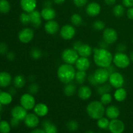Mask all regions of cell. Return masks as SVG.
<instances>
[{"mask_svg":"<svg viewBox=\"0 0 133 133\" xmlns=\"http://www.w3.org/2000/svg\"><path fill=\"white\" fill-rule=\"evenodd\" d=\"M126 50H127V46H126L125 44H123V43H120V44H118V45L116 46L117 52L125 53Z\"/></svg>","mask_w":133,"mask_h":133,"instance_id":"bcb514c9","label":"cell"},{"mask_svg":"<svg viewBox=\"0 0 133 133\" xmlns=\"http://www.w3.org/2000/svg\"><path fill=\"white\" fill-rule=\"evenodd\" d=\"M13 84L16 88H23L25 87L26 83V79L24 75H17L13 79Z\"/></svg>","mask_w":133,"mask_h":133,"instance_id":"83f0119b","label":"cell"},{"mask_svg":"<svg viewBox=\"0 0 133 133\" xmlns=\"http://www.w3.org/2000/svg\"><path fill=\"white\" fill-rule=\"evenodd\" d=\"M129 58H130V59H131V61H132V62H133V51L130 53Z\"/></svg>","mask_w":133,"mask_h":133,"instance_id":"6125c7cd","label":"cell"},{"mask_svg":"<svg viewBox=\"0 0 133 133\" xmlns=\"http://www.w3.org/2000/svg\"><path fill=\"white\" fill-rule=\"evenodd\" d=\"M127 16L129 19L133 20V7L129 8L127 11Z\"/></svg>","mask_w":133,"mask_h":133,"instance_id":"f5cc1de1","label":"cell"},{"mask_svg":"<svg viewBox=\"0 0 133 133\" xmlns=\"http://www.w3.org/2000/svg\"><path fill=\"white\" fill-rule=\"evenodd\" d=\"M53 1L57 5H61V4L64 3L66 0H53Z\"/></svg>","mask_w":133,"mask_h":133,"instance_id":"94428289","label":"cell"},{"mask_svg":"<svg viewBox=\"0 0 133 133\" xmlns=\"http://www.w3.org/2000/svg\"><path fill=\"white\" fill-rule=\"evenodd\" d=\"M118 38V32L114 29L109 27L105 28L103 32V40L108 44H113L117 41Z\"/></svg>","mask_w":133,"mask_h":133,"instance_id":"30bf717a","label":"cell"},{"mask_svg":"<svg viewBox=\"0 0 133 133\" xmlns=\"http://www.w3.org/2000/svg\"><path fill=\"white\" fill-rule=\"evenodd\" d=\"M35 36V32L32 29L25 27L21 30L18 35V39L23 44H28L31 42Z\"/></svg>","mask_w":133,"mask_h":133,"instance_id":"8fae6325","label":"cell"},{"mask_svg":"<svg viewBox=\"0 0 133 133\" xmlns=\"http://www.w3.org/2000/svg\"><path fill=\"white\" fill-rule=\"evenodd\" d=\"M66 126H67V128L68 129L69 131L74 132V131H77L79 128V123L76 121L71 120L67 123Z\"/></svg>","mask_w":133,"mask_h":133,"instance_id":"7bdbcfd3","label":"cell"},{"mask_svg":"<svg viewBox=\"0 0 133 133\" xmlns=\"http://www.w3.org/2000/svg\"><path fill=\"white\" fill-rule=\"evenodd\" d=\"M94 76L98 85H101L105 84L109 81L110 74L107 68H98L94 73Z\"/></svg>","mask_w":133,"mask_h":133,"instance_id":"ba28073f","label":"cell"},{"mask_svg":"<svg viewBox=\"0 0 133 133\" xmlns=\"http://www.w3.org/2000/svg\"><path fill=\"white\" fill-rule=\"evenodd\" d=\"M10 10V4L7 0H0V12L6 14Z\"/></svg>","mask_w":133,"mask_h":133,"instance_id":"e575fe53","label":"cell"},{"mask_svg":"<svg viewBox=\"0 0 133 133\" xmlns=\"http://www.w3.org/2000/svg\"><path fill=\"white\" fill-rule=\"evenodd\" d=\"M112 12L116 17H118V18L122 17L125 14L124 6L123 5H120V4L116 5L113 7Z\"/></svg>","mask_w":133,"mask_h":133,"instance_id":"d6a6232c","label":"cell"},{"mask_svg":"<svg viewBox=\"0 0 133 133\" xmlns=\"http://www.w3.org/2000/svg\"><path fill=\"white\" fill-rule=\"evenodd\" d=\"M122 5L127 8L133 7V0H122Z\"/></svg>","mask_w":133,"mask_h":133,"instance_id":"c3c4849f","label":"cell"},{"mask_svg":"<svg viewBox=\"0 0 133 133\" xmlns=\"http://www.w3.org/2000/svg\"><path fill=\"white\" fill-rule=\"evenodd\" d=\"M76 91V85L73 83L65 84L64 88V94H65V96H68V97H71L75 94Z\"/></svg>","mask_w":133,"mask_h":133,"instance_id":"f546056e","label":"cell"},{"mask_svg":"<svg viewBox=\"0 0 133 133\" xmlns=\"http://www.w3.org/2000/svg\"><path fill=\"white\" fill-rule=\"evenodd\" d=\"M107 69L108 71H109V74H112V73L116 71V66H114V64H112L110 66H109L108 68H107Z\"/></svg>","mask_w":133,"mask_h":133,"instance_id":"11a10c76","label":"cell"},{"mask_svg":"<svg viewBox=\"0 0 133 133\" xmlns=\"http://www.w3.org/2000/svg\"><path fill=\"white\" fill-rule=\"evenodd\" d=\"M109 123H110V121L109 120V118H105V117H102V118H99V119H97V126L101 129H109Z\"/></svg>","mask_w":133,"mask_h":133,"instance_id":"d590c367","label":"cell"},{"mask_svg":"<svg viewBox=\"0 0 133 133\" xmlns=\"http://www.w3.org/2000/svg\"><path fill=\"white\" fill-rule=\"evenodd\" d=\"M20 105L27 110H32L36 105V99L33 95L29 93L23 94L19 99Z\"/></svg>","mask_w":133,"mask_h":133,"instance_id":"8992f818","label":"cell"},{"mask_svg":"<svg viewBox=\"0 0 133 133\" xmlns=\"http://www.w3.org/2000/svg\"><path fill=\"white\" fill-rule=\"evenodd\" d=\"M112 90V86L110 84H101L99 87H97V92L99 95L101 96V95L104 94L106 93H109Z\"/></svg>","mask_w":133,"mask_h":133,"instance_id":"836d02e7","label":"cell"},{"mask_svg":"<svg viewBox=\"0 0 133 133\" xmlns=\"http://www.w3.org/2000/svg\"><path fill=\"white\" fill-rule=\"evenodd\" d=\"M87 79H88V83H89L92 86L97 87V86L98 85L97 83L96 82V79H95L94 76V74H91V75H88V77H87Z\"/></svg>","mask_w":133,"mask_h":133,"instance_id":"7dc6e473","label":"cell"},{"mask_svg":"<svg viewBox=\"0 0 133 133\" xmlns=\"http://www.w3.org/2000/svg\"><path fill=\"white\" fill-rule=\"evenodd\" d=\"M76 35L75 27L71 24H65L60 29V36L65 40H70L74 38Z\"/></svg>","mask_w":133,"mask_h":133,"instance_id":"52a82bcc","label":"cell"},{"mask_svg":"<svg viewBox=\"0 0 133 133\" xmlns=\"http://www.w3.org/2000/svg\"><path fill=\"white\" fill-rule=\"evenodd\" d=\"M92 27L96 31H102L105 29V23L103 21L96 20L92 24Z\"/></svg>","mask_w":133,"mask_h":133,"instance_id":"60d3db41","label":"cell"},{"mask_svg":"<svg viewBox=\"0 0 133 133\" xmlns=\"http://www.w3.org/2000/svg\"><path fill=\"white\" fill-rule=\"evenodd\" d=\"M85 133H94V132L93 131H91V130H89V131H87Z\"/></svg>","mask_w":133,"mask_h":133,"instance_id":"e7e4bbea","label":"cell"},{"mask_svg":"<svg viewBox=\"0 0 133 133\" xmlns=\"http://www.w3.org/2000/svg\"><path fill=\"white\" fill-rule=\"evenodd\" d=\"M132 44H133V40H132Z\"/></svg>","mask_w":133,"mask_h":133,"instance_id":"003e7915","label":"cell"},{"mask_svg":"<svg viewBox=\"0 0 133 133\" xmlns=\"http://www.w3.org/2000/svg\"><path fill=\"white\" fill-rule=\"evenodd\" d=\"M76 70L73 65L64 63L60 65L57 69V75L61 82L66 84L72 83L75 80Z\"/></svg>","mask_w":133,"mask_h":133,"instance_id":"7a4b0ae2","label":"cell"},{"mask_svg":"<svg viewBox=\"0 0 133 133\" xmlns=\"http://www.w3.org/2000/svg\"><path fill=\"white\" fill-rule=\"evenodd\" d=\"M83 43L81 41H76L75 42H74V44H73V49H75V51H77L78 49L80 48V47L83 45Z\"/></svg>","mask_w":133,"mask_h":133,"instance_id":"f907efd6","label":"cell"},{"mask_svg":"<svg viewBox=\"0 0 133 133\" xmlns=\"http://www.w3.org/2000/svg\"><path fill=\"white\" fill-rule=\"evenodd\" d=\"M90 61L87 57H79L75 64V68L79 71H86L90 67Z\"/></svg>","mask_w":133,"mask_h":133,"instance_id":"ac0fdd59","label":"cell"},{"mask_svg":"<svg viewBox=\"0 0 133 133\" xmlns=\"http://www.w3.org/2000/svg\"><path fill=\"white\" fill-rule=\"evenodd\" d=\"M42 127L46 133H57V127L49 120H44L42 122Z\"/></svg>","mask_w":133,"mask_h":133,"instance_id":"f1b7e54d","label":"cell"},{"mask_svg":"<svg viewBox=\"0 0 133 133\" xmlns=\"http://www.w3.org/2000/svg\"><path fill=\"white\" fill-rule=\"evenodd\" d=\"M70 21H71V25H73L74 27H79L81 25L83 22V19L81 16L77 13H75L71 16Z\"/></svg>","mask_w":133,"mask_h":133,"instance_id":"1f68e13d","label":"cell"},{"mask_svg":"<svg viewBox=\"0 0 133 133\" xmlns=\"http://www.w3.org/2000/svg\"><path fill=\"white\" fill-rule=\"evenodd\" d=\"M113 97L110 93H106L101 95L100 97V101L104 105H109L112 103Z\"/></svg>","mask_w":133,"mask_h":133,"instance_id":"8d00e7d4","label":"cell"},{"mask_svg":"<svg viewBox=\"0 0 133 133\" xmlns=\"http://www.w3.org/2000/svg\"><path fill=\"white\" fill-rule=\"evenodd\" d=\"M34 113L36 114L38 117H44L49 112V108L43 103H39L36 104L33 109Z\"/></svg>","mask_w":133,"mask_h":133,"instance_id":"603a6c76","label":"cell"},{"mask_svg":"<svg viewBox=\"0 0 133 133\" xmlns=\"http://www.w3.org/2000/svg\"><path fill=\"white\" fill-rule=\"evenodd\" d=\"M3 110V105L0 103V112Z\"/></svg>","mask_w":133,"mask_h":133,"instance_id":"be15d7a7","label":"cell"},{"mask_svg":"<svg viewBox=\"0 0 133 133\" xmlns=\"http://www.w3.org/2000/svg\"><path fill=\"white\" fill-rule=\"evenodd\" d=\"M19 5L23 12L30 13L36 10L37 6L36 0H20Z\"/></svg>","mask_w":133,"mask_h":133,"instance_id":"2e32d148","label":"cell"},{"mask_svg":"<svg viewBox=\"0 0 133 133\" xmlns=\"http://www.w3.org/2000/svg\"><path fill=\"white\" fill-rule=\"evenodd\" d=\"M41 16L42 19L47 22L54 19L57 16V12L52 7H44L41 11Z\"/></svg>","mask_w":133,"mask_h":133,"instance_id":"7402d4cb","label":"cell"},{"mask_svg":"<svg viewBox=\"0 0 133 133\" xmlns=\"http://www.w3.org/2000/svg\"><path fill=\"white\" fill-rule=\"evenodd\" d=\"M74 4L77 7H83L88 3V0H73Z\"/></svg>","mask_w":133,"mask_h":133,"instance_id":"ee69618b","label":"cell"},{"mask_svg":"<svg viewBox=\"0 0 133 133\" xmlns=\"http://www.w3.org/2000/svg\"><path fill=\"white\" fill-rule=\"evenodd\" d=\"M31 133H46L45 132L44 129H36L33 130Z\"/></svg>","mask_w":133,"mask_h":133,"instance_id":"6f0895ef","label":"cell"},{"mask_svg":"<svg viewBox=\"0 0 133 133\" xmlns=\"http://www.w3.org/2000/svg\"><path fill=\"white\" fill-rule=\"evenodd\" d=\"M9 92L12 96H14V95H15L16 93V88H15V87H12V88H10V89H9Z\"/></svg>","mask_w":133,"mask_h":133,"instance_id":"680465c9","label":"cell"},{"mask_svg":"<svg viewBox=\"0 0 133 133\" xmlns=\"http://www.w3.org/2000/svg\"><path fill=\"white\" fill-rule=\"evenodd\" d=\"M99 48H102V49H108V48H109V44H108L106 42H105L103 40L102 41L100 42L99 44Z\"/></svg>","mask_w":133,"mask_h":133,"instance_id":"db71d44e","label":"cell"},{"mask_svg":"<svg viewBox=\"0 0 133 133\" xmlns=\"http://www.w3.org/2000/svg\"><path fill=\"white\" fill-rule=\"evenodd\" d=\"M24 123L27 127L31 129L36 128L40 123L39 117L35 113H29L24 119Z\"/></svg>","mask_w":133,"mask_h":133,"instance_id":"5bb4252c","label":"cell"},{"mask_svg":"<svg viewBox=\"0 0 133 133\" xmlns=\"http://www.w3.org/2000/svg\"><path fill=\"white\" fill-rule=\"evenodd\" d=\"M27 114H28L27 110L24 109L22 105H17L14 107L11 110L12 117L19 121L24 120Z\"/></svg>","mask_w":133,"mask_h":133,"instance_id":"4fadbf2b","label":"cell"},{"mask_svg":"<svg viewBox=\"0 0 133 133\" xmlns=\"http://www.w3.org/2000/svg\"><path fill=\"white\" fill-rule=\"evenodd\" d=\"M105 4L109 6H112L116 2V0H104Z\"/></svg>","mask_w":133,"mask_h":133,"instance_id":"9f6ffc18","label":"cell"},{"mask_svg":"<svg viewBox=\"0 0 133 133\" xmlns=\"http://www.w3.org/2000/svg\"><path fill=\"white\" fill-rule=\"evenodd\" d=\"M127 92L123 87L117 88L114 93V98L116 101L118 102H122L127 98Z\"/></svg>","mask_w":133,"mask_h":133,"instance_id":"484cf974","label":"cell"},{"mask_svg":"<svg viewBox=\"0 0 133 133\" xmlns=\"http://www.w3.org/2000/svg\"><path fill=\"white\" fill-rule=\"evenodd\" d=\"M15 57H16V55L15 54H14V53H13V52L9 51L6 53V58H7V59L9 60V61H14V60L15 59Z\"/></svg>","mask_w":133,"mask_h":133,"instance_id":"816d5d0a","label":"cell"},{"mask_svg":"<svg viewBox=\"0 0 133 133\" xmlns=\"http://www.w3.org/2000/svg\"><path fill=\"white\" fill-rule=\"evenodd\" d=\"M44 30L48 34L51 35H54L60 31V26L57 21L49 20L47 21L44 25Z\"/></svg>","mask_w":133,"mask_h":133,"instance_id":"e0dca14e","label":"cell"},{"mask_svg":"<svg viewBox=\"0 0 133 133\" xmlns=\"http://www.w3.org/2000/svg\"><path fill=\"white\" fill-rule=\"evenodd\" d=\"M31 18V23H32V26L35 28H38L42 24V16L41 12L38 10H35L34 11L29 13Z\"/></svg>","mask_w":133,"mask_h":133,"instance_id":"44dd1931","label":"cell"},{"mask_svg":"<svg viewBox=\"0 0 133 133\" xmlns=\"http://www.w3.org/2000/svg\"><path fill=\"white\" fill-rule=\"evenodd\" d=\"M79 57H90L93 53V49L90 45L87 44H83V45L80 47L77 51Z\"/></svg>","mask_w":133,"mask_h":133,"instance_id":"d4e9b609","label":"cell"},{"mask_svg":"<svg viewBox=\"0 0 133 133\" xmlns=\"http://www.w3.org/2000/svg\"><path fill=\"white\" fill-rule=\"evenodd\" d=\"M51 5H52V2L49 0H48V1H45L44 3V7H51Z\"/></svg>","mask_w":133,"mask_h":133,"instance_id":"91938a15","label":"cell"},{"mask_svg":"<svg viewBox=\"0 0 133 133\" xmlns=\"http://www.w3.org/2000/svg\"><path fill=\"white\" fill-rule=\"evenodd\" d=\"M12 76L9 73L6 71H1L0 72V87L6 88L10 86L11 84Z\"/></svg>","mask_w":133,"mask_h":133,"instance_id":"cb8c5ba5","label":"cell"},{"mask_svg":"<svg viewBox=\"0 0 133 133\" xmlns=\"http://www.w3.org/2000/svg\"><path fill=\"white\" fill-rule=\"evenodd\" d=\"M113 64L120 69L127 68L131 64L129 57L125 53L117 52L113 56Z\"/></svg>","mask_w":133,"mask_h":133,"instance_id":"277c9868","label":"cell"},{"mask_svg":"<svg viewBox=\"0 0 133 133\" xmlns=\"http://www.w3.org/2000/svg\"><path fill=\"white\" fill-rule=\"evenodd\" d=\"M39 85L36 83H32L28 87V93L32 95H35L39 91Z\"/></svg>","mask_w":133,"mask_h":133,"instance_id":"b9f144b4","label":"cell"},{"mask_svg":"<svg viewBox=\"0 0 133 133\" xmlns=\"http://www.w3.org/2000/svg\"><path fill=\"white\" fill-rule=\"evenodd\" d=\"M109 82L112 87L117 89V88L123 87L125 80L122 74L118 72V71H115V72L110 74Z\"/></svg>","mask_w":133,"mask_h":133,"instance_id":"9c48e42d","label":"cell"},{"mask_svg":"<svg viewBox=\"0 0 133 133\" xmlns=\"http://www.w3.org/2000/svg\"><path fill=\"white\" fill-rule=\"evenodd\" d=\"M8 53V46L5 43H0V54L5 55Z\"/></svg>","mask_w":133,"mask_h":133,"instance_id":"f6af8a7d","label":"cell"},{"mask_svg":"<svg viewBox=\"0 0 133 133\" xmlns=\"http://www.w3.org/2000/svg\"><path fill=\"white\" fill-rule=\"evenodd\" d=\"M79 57V55L77 51L73 48L65 49L61 54V58L63 62L71 65L75 64Z\"/></svg>","mask_w":133,"mask_h":133,"instance_id":"5b68a950","label":"cell"},{"mask_svg":"<svg viewBox=\"0 0 133 133\" xmlns=\"http://www.w3.org/2000/svg\"><path fill=\"white\" fill-rule=\"evenodd\" d=\"M31 56L32 58L35 60H38L42 56V53L41 50L38 48H33L31 50Z\"/></svg>","mask_w":133,"mask_h":133,"instance_id":"ab89813d","label":"cell"},{"mask_svg":"<svg viewBox=\"0 0 133 133\" xmlns=\"http://www.w3.org/2000/svg\"><path fill=\"white\" fill-rule=\"evenodd\" d=\"M93 53L94 62L99 68H107L112 64L113 55L109 49L94 48Z\"/></svg>","mask_w":133,"mask_h":133,"instance_id":"6da1fadb","label":"cell"},{"mask_svg":"<svg viewBox=\"0 0 133 133\" xmlns=\"http://www.w3.org/2000/svg\"><path fill=\"white\" fill-rule=\"evenodd\" d=\"M0 122H1V114H0Z\"/></svg>","mask_w":133,"mask_h":133,"instance_id":"03108f58","label":"cell"},{"mask_svg":"<svg viewBox=\"0 0 133 133\" xmlns=\"http://www.w3.org/2000/svg\"><path fill=\"white\" fill-rule=\"evenodd\" d=\"M109 129L111 133H123L125 131V124L120 119H111L109 126Z\"/></svg>","mask_w":133,"mask_h":133,"instance_id":"7c38bea8","label":"cell"},{"mask_svg":"<svg viewBox=\"0 0 133 133\" xmlns=\"http://www.w3.org/2000/svg\"><path fill=\"white\" fill-rule=\"evenodd\" d=\"M13 96L9 92H0V103L3 105H9L12 103Z\"/></svg>","mask_w":133,"mask_h":133,"instance_id":"4316f807","label":"cell"},{"mask_svg":"<svg viewBox=\"0 0 133 133\" xmlns=\"http://www.w3.org/2000/svg\"><path fill=\"white\" fill-rule=\"evenodd\" d=\"M87 74L86 71H76L75 77V80L76 83L79 84H82L85 82L87 79Z\"/></svg>","mask_w":133,"mask_h":133,"instance_id":"4dcf8cb0","label":"cell"},{"mask_svg":"<svg viewBox=\"0 0 133 133\" xmlns=\"http://www.w3.org/2000/svg\"><path fill=\"white\" fill-rule=\"evenodd\" d=\"M19 122H20V121L18 120V119H16V118H12V119H10V124L12 127H17V126L19 125Z\"/></svg>","mask_w":133,"mask_h":133,"instance_id":"681fc988","label":"cell"},{"mask_svg":"<svg viewBox=\"0 0 133 133\" xmlns=\"http://www.w3.org/2000/svg\"><path fill=\"white\" fill-rule=\"evenodd\" d=\"M77 94L79 98L83 101L89 99L92 94L91 88L87 85H83L78 89Z\"/></svg>","mask_w":133,"mask_h":133,"instance_id":"ffe728a7","label":"cell"},{"mask_svg":"<svg viewBox=\"0 0 133 133\" xmlns=\"http://www.w3.org/2000/svg\"><path fill=\"white\" fill-rule=\"evenodd\" d=\"M11 129V125L5 120L0 122V133H9Z\"/></svg>","mask_w":133,"mask_h":133,"instance_id":"74e56055","label":"cell"},{"mask_svg":"<svg viewBox=\"0 0 133 133\" xmlns=\"http://www.w3.org/2000/svg\"><path fill=\"white\" fill-rule=\"evenodd\" d=\"M19 21L23 25H28L31 23V18L29 13L27 12H22L19 16Z\"/></svg>","mask_w":133,"mask_h":133,"instance_id":"f35d334b","label":"cell"},{"mask_svg":"<svg viewBox=\"0 0 133 133\" xmlns=\"http://www.w3.org/2000/svg\"><path fill=\"white\" fill-rule=\"evenodd\" d=\"M101 10V5L97 2L88 3L86 7V13L90 17H96L100 14Z\"/></svg>","mask_w":133,"mask_h":133,"instance_id":"9a60e30c","label":"cell"},{"mask_svg":"<svg viewBox=\"0 0 133 133\" xmlns=\"http://www.w3.org/2000/svg\"><path fill=\"white\" fill-rule=\"evenodd\" d=\"M105 114L107 116V118H108L109 119H117L119 116L120 110H119V108L116 105H109L105 109Z\"/></svg>","mask_w":133,"mask_h":133,"instance_id":"d6986e66","label":"cell"},{"mask_svg":"<svg viewBox=\"0 0 133 133\" xmlns=\"http://www.w3.org/2000/svg\"><path fill=\"white\" fill-rule=\"evenodd\" d=\"M86 111L90 118L97 120L103 117L105 114V108L100 101H93L87 105Z\"/></svg>","mask_w":133,"mask_h":133,"instance_id":"3957f363","label":"cell"}]
</instances>
